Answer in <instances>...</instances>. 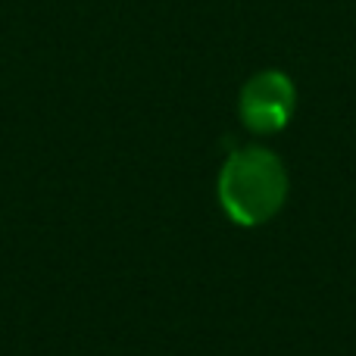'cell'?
Returning <instances> with one entry per match:
<instances>
[{"label": "cell", "instance_id": "6da1fadb", "mask_svg": "<svg viewBox=\"0 0 356 356\" xmlns=\"http://www.w3.org/2000/svg\"><path fill=\"white\" fill-rule=\"evenodd\" d=\"M288 197V175L272 150H234L219 172V203L238 225H263L282 209Z\"/></svg>", "mask_w": 356, "mask_h": 356}, {"label": "cell", "instance_id": "7a4b0ae2", "mask_svg": "<svg viewBox=\"0 0 356 356\" xmlns=\"http://www.w3.org/2000/svg\"><path fill=\"white\" fill-rule=\"evenodd\" d=\"M297 106V91L294 81L284 72H259L253 75L250 81L241 91V119L250 131H259V135H269V131H278L288 125V119L294 116Z\"/></svg>", "mask_w": 356, "mask_h": 356}]
</instances>
